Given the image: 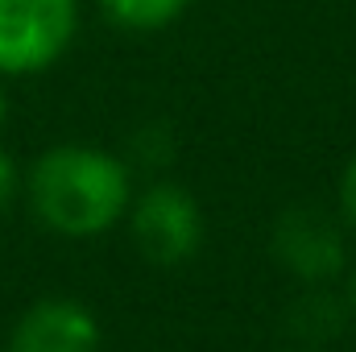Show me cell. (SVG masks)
<instances>
[{"instance_id": "6da1fadb", "label": "cell", "mask_w": 356, "mask_h": 352, "mask_svg": "<svg viewBox=\"0 0 356 352\" xmlns=\"http://www.w3.org/2000/svg\"><path fill=\"white\" fill-rule=\"evenodd\" d=\"M33 216L71 241L108 232L133 203L129 162L95 145H54L25 178Z\"/></svg>"}, {"instance_id": "7a4b0ae2", "label": "cell", "mask_w": 356, "mask_h": 352, "mask_svg": "<svg viewBox=\"0 0 356 352\" xmlns=\"http://www.w3.org/2000/svg\"><path fill=\"white\" fill-rule=\"evenodd\" d=\"M79 29V0H0V75L54 67Z\"/></svg>"}, {"instance_id": "3957f363", "label": "cell", "mask_w": 356, "mask_h": 352, "mask_svg": "<svg viewBox=\"0 0 356 352\" xmlns=\"http://www.w3.org/2000/svg\"><path fill=\"white\" fill-rule=\"evenodd\" d=\"M129 224L141 257L154 265H182L203 241V211L178 182H154L129 203Z\"/></svg>"}, {"instance_id": "277c9868", "label": "cell", "mask_w": 356, "mask_h": 352, "mask_svg": "<svg viewBox=\"0 0 356 352\" xmlns=\"http://www.w3.org/2000/svg\"><path fill=\"white\" fill-rule=\"evenodd\" d=\"M273 257L302 286H327L344 273L348 245L336 220H327L319 207H290L273 224Z\"/></svg>"}, {"instance_id": "5b68a950", "label": "cell", "mask_w": 356, "mask_h": 352, "mask_svg": "<svg viewBox=\"0 0 356 352\" xmlns=\"http://www.w3.org/2000/svg\"><path fill=\"white\" fill-rule=\"evenodd\" d=\"M4 352H99V323L75 298H42L13 323Z\"/></svg>"}, {"instance_id": "8992f818", "label": "cell", "mask_w": 356, "mask_h": 352, "mask_svg": "<svg viewBox=\"0 0 356 352\" xmlns=\"http://www.w3.org/2000/svg\"><path fill=\"white\" fill-rule=\"evenodd\" d=\"M191 8V0H99V13L108 25L129 29V33H158L175 25Z\"/></svg>"}, {"instance_id": "52a82bcc", "label": "cell", "mask_w": 356, "mask_h": 352, "mask_svg": "<svg viewBox=\"0 0 356 352\" xmlns=\"http://www.w3.org/2000/svg\"><path fill=\"white\" fill-rule=\"evenodd\" d=\"M290 328L302 340H336L344 332V303L319 286H311L294 307H290Z\"/></svg>"}, {"instance_id": "ba28073f", "label": "cell", "mask_w": 356, "mask_h": 352, "mask_svg": "<svg viewBox=\"0 0 356 352\" xmlns=\"http://www.w3.org/2000/svg\"><path fill=\"white\" fill-rule=\"evenodd\" d=\"M133 158H137L141 166H162V162H170V133H166L162 125L141 129V133L133 137Z\"/></svg>"}, {"instance_id": "9c48e42d", "label": "cell", "mask_w": 356, "mask_h": 352, "mask_svg": "<svg viewBox=\"0 0 356 352\" xmlns=\"http://www.w3.org/2000/svg\"><path fill=\"white\" fill-rule=\"evenodd\" d=\"M17 186H21V170H17V162L0 150V211L17 199Z\"/></svg>"}, {"instance_id": "30bf717a", "label": "cell", "mask_w": 356, "mask_h": 352, "mask_svg": "<svg viewBox=\"0 0 356 352\" xmlns=\"http://www.w3.org/2000/svg\"><path fill=\"white\" fill-rule=\"evenodd\" d=\"M340 211H344V220L356 228V158L344 166V178H340Z\"/></svg>"}, {"instance_id": "8fae6325", "label": "cell", "mask_w": 356, "mask_h": 352, "mask_svg": "<svg viewBox=\"0 0 356 352\" xmlns=\"http://www.w3.org/2000/svg\"><path fill=\"white\" fill-rule=\"evenodd\" d=\"M348 307H353V315H356V269L348 273Z\"/></svg>"}, {"instance_id": "7c38bea8", "label": "cell", "mask_w": 356, "mask_h": 352, "mask_svg": "<svg viewBox=\"0 0 356 352\" xmlns=\"http://www.w3.org/2000/svg\"><path fill=\"white\" fill-rule=\"evenodd\" d=\"M0 125H4V91H0Z\"/></svg>"}]
</instances>
